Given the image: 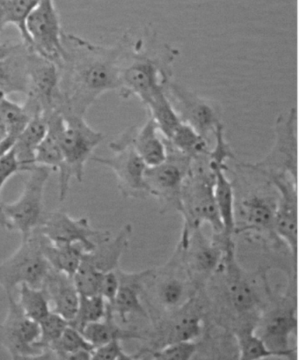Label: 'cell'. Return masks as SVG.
I'll use <instances>...</instances> for the list:
<instances>
[{"label":"cell","instance_id":"6da1fadb","mask_svg":"<svg viewBox=\"0 0 300 360\" xmlns=\"http://www.w3.org/2000/svg\"><path fill=\"white\" fill-rule=\"evenodd\" d=\"M64 55L58 63L62 103L59 113L85 117L103 94L119 90L127 41L96 44L75 34H63Z\"/></svg>","mask_w":300,"mask_h":360},{"label":"cell","instance_id":"7a4b0ae2","mask_svg":"<svg viewBox=\"0 0 300 360\" xmlns=\"http://www.w3.org/2000/svg\"><path fill=\"white\" fill-rule=\"evenodd\" d=\"M127 46L121 71V96H137L145 107L153 98L167 93L173 80V64L179 51L159 43L152 30L144 27L139 36L124 34Z\"/></svg>","mask_w":300,"mask_h":360},{"label":"cell","instance_id":"3957f363","mask_svg":"<svg viewBox=\"0 0 300 360\" xmlns=\"http://www.w3.org/2000/svg\"><path fill=\"white\" fill-rule=\"evenodd\" d=\"M211 278L219 283L214 285L219 288L222 303V311L216 321L218 326L231 333L243 328L256 330L263 304L256 282L237 263L235 243L226 248L221 263Z\"/></svg>","mask_w":300,"mask_h":360},{"label":"cell","instance_id":"277c9868","mask_svg":"<svg viewBox=\"0 0 300 360\" xmlns=\"http://www.w3.org/2000/svg\"><path fill=\"white\" fill-rule=\"evenodd\" d=\"M62 115L65 121L61 135L65 170L58 180L60 202L65 201L67 197L70 181L72 178L81 183L86 162L92 158L94 149L104 139L102 132L93 130L86 123L85 117L74 114Z\"/></svg>","mask_w":300,"mask_h":360},{"label":"cell","instance_id":"5b68a950","mask_svg":"<svg viewBox=\"0 0 300 360\" xmlns=\"http://www.w3.org/2000/svg\"><path fill=\"white\" fill-rule=\"evenodd\" d=\"M43 234L34 230L11 256L0 262V288L6 295L13 293L22 285L41 288L51 266L41 251Z\"/></svg>","mask_w":300,"mask_h":360},{"label":"cell","instance_id":"8992f818","mask_svg":"<svg viewBox=\"0 0 300 360\" xmlns=\"http://www.w3.org/2000/svg\"><path fill=\"white\" fill-rule=\"evenodd\" d=\"M143 290L151 291L153 299L150 300H152L159 309L164 311L160 316L181 309L201 291L192 281L184 267L178 248L172 260L165 266L149 269L148 274L144 279Z\"/></svg>","mask_w":300,"mask_h":360},{"label":"cell","instance_id":"52a82bcc","mask_svg":"<svg viewBox=\"0 0 300 360\" xmlns=\"http://www.w3.org/2000/svg\"><path fill=\"white\" fill-rule=\"evenodd\" d=\"M51 169L37 165L29 171L23 191L15 201L2 205L8 230L18 232L22 238L39 229L46 211L44 207L45 188Z\"/></svg>","mask_w":300,"mask_h":360},{"label":"cell","instance_id":"ba28073f","mask_svg":"<svg viewBox=\"0 0 300 360\" xmlns=\"http://www.w3.org/2000/svg\"><path fill=\"white\" fill-rule=\"evenodd\" d=\"M167 156L158 166L148 167L145 178L150 195L159 199L164 212H181V191L190 173V157L177 151L165 139Z\"/></svg>","mask_w":300,"mask_h":360},{"label":"cell","instance_id":"9c48e42d","mask_svg":"<svg viewBox=\"0 0 300 360\" xmlns=\"http://www.w3.org/2000/svg\"><path fill=\"white\" fill-rule=\"evenodd\" d=\"M112 157L92 156L91 160L109 167L117 177L118 188L124 198H145L150 191L145 174L148 166L131 144L127 135L122 134L110 143Z\"/></svg>","mask_w":300,"mask_h":360},{"label":"cell","instance_id":"30bf717a","mask_svg":"<svg viewBox=\"0 0 300 360\" xmlns=\"http://www.w3.org/2000/svg\"><path fill=\"white\" fill-rule=\"evenodd\" d=\"M8 312L0 323V347L13 359H41L44 349L38 345L39 323L24 314L13 293L6 295Z\"/></svg>","mask_w":300,"mask_h":360},{"label":"cell","instance_id":"8fae6325","mask_svg":"<svg viewBox=\"0 0 300 360\" xmlns=\"http://www.w3.org/2000/svg\"><path fill=\"white\" fill-rule=\"evenodd\" d=\"M232 243L233 239L222 233L214 234L212 240H208L197 229L188 236L184 247H178L184 267L199 289H203L218 270L226 248Z\"/></svg>","mask_w":300,"mask_h":360},{"label":"cell","instance_id":"7c38bea8","mask_svg":"<svg viewBox=\"0 0 300 360\" xmlns=\"http://www.w3.org/2000/svg\"><path fill=\"white\" fill-rule=\"evenodd\" d=\"M30 85L24 107L31 115L58 111L62 103L59 71L54 62L29 48L27 53Z\"/></svg>","mask_w":300,"mask_h":360},{"label":"cell","instance_id":"4fadbf2b","mask_svg":"<svg viewBox=\"0 0 300 360\" xmlns=\"http://www.w3.org/2000/svg\"><path fill=\"white\" fill-rule=\"evenodd\" d=\"M247 165L261 176L286 174L295 180L298 179L296 108L279 115L275 123V144L270 153L260 162Z\"/></svg>","mask_w":300,"mask_h":360},{"label":"cell","instance_id":"5bb4252c","mask_svg":"<svg viewBox=\"0 0 300 360\" xmlns=\"http://www.w3.org/2000/svg\"><path fill=\"white\" fill-rule=\"evenodd\" d=\"M167 94L181 122L210 141L219 125L223 124L217 105L174 80L167 87Z\"/></svg>","mask_w":300,"mask_h":360},{"label":"cell","instance_id":"9a60e30c","mask_svg":"<svg viewBox=\"0 0 300 360\" xmlns=\"http://www.w3.org/2000/svg\"><path fill=\"white\" fill-rule=\"evenodd\" d=\"M31 50L58 65L63 55V32L54 0H41L26 20Z\"/></svg>","mask_w":300,"mask_h":360},{"label":"cell","instance_id":"2e32d148","mask_svg":"<svg viewBox=\"0 0 300 360\" xmlns=\"http://www.w3.org/2000/svg\"><path fill=\"white\" fill-rule=\"evenodd\" d=\"M38 229L52 243L57 245L78 244L86 252L93 250L98 243L111 236L109 232L93 229L85 217L73 218L61 210L47 212Z\"/></svg>","mask_w":300,"mask_h":360},{"label":"cell","instance_id":"e0dca14e","mask_svg":"<svg viewBox=\"0 0 300 360\" xmlns=\"http://www.w3.org/2000/svg\"><path fill=\"white\" fill-rule=\"evenodd\" d=\"M296 302L292 296H285L275 304L273 309L261 314L257 327L259 337L277 358L292 359L295 351L289 346V338L296 330Z\"/></svg>","mask_w":300,"mask_h":360},{"label":"cell","instance_id":"ac0fdd59","mask_svg":"<svg viewBox=\"0 0 300 360\" xmlns=\"http://www.w3.org/2000/svg\"><path fill=\"white\" fill-rule=\"evenodd\" d=\"M278 202V198L260 191L251 192L238 202H235V234L252 233L254 236L260 234L281 240L275 232Z\"/></svg>","mask_w":300,"mask_h":360},{"label":"cell","instance_id":"d6986e66","mask_svg":"<svg viewBox=\"0 0 300 360\" xmlns=\"http://www.w3.org/2000/svg\"><path fill=\"white\" fill-rule=\"evenodd\" d=\"M278 192L275 216V232L293 256L298 254V195L296 180L289 174H275L264 176Z\"/></svg>","mask_w":300,"mask_h":360},{"label":"cell","instance_id":"ffe728a7","mask_svg":"<svg viewBox=\"0 0 300 360\" xmlns=\"http://www.w3.org/2000/svg\"><path fill=\"white\" fill-rule=\"evenodd\" d=\"M116 272L119 279V288L114 302L109 304L115 316L119 317L124 323H128L131 314H138L150 319L148 311L143 305L141 295L144 279L149 270L129 274L118 267Z\"/></svg>","mask_w":300,"mask_h":360},{"label":"cell","instance_id":"44dd1931","mask_svg":"<svg viewBox=\"0 0 300 360\" xmlns=\"http://www.w3.org/2000/svg\"><path fill=\"white\" fill-rule=\"evenodd\" d=\"M41 288L50 300L51 311L65 318L68 323L74 318L79 295L72 277L51 267Z\"/></svg>","mask_w":300,"mask_h":360},{"label":"cell","instance_id":"7402d4cb","mask_svg":"<svg viewBox=\"0 0 300 360\" xmlns=\"http://www.w3.org/2000/svg\"><path fill=\"white\" fill-rule=\"evenodd\" d=\"M124 134L130 139L136 151L148 167L165 162L167 150L165 138L160 134L158 125L151 115L141 127H131Z\"/></svg>","mask_w":300,"mask_h":360},{"label":"cell","instance_id":"603a6c76","mask_svg":"<svg viewBox=\"0 0 300 360\" xmlns=\"http://www.w3.org/2000/svg\"><path fill=\"white\" fill-rule=\"evenodd\" d=\"M210 158V165L215 174L214 198L223 226V234L228 239H233L235 231V185L226 176L228 170L226 162Z\"/></svg>","mask_w":300,"mask_h":360},{"label":"cell","instance_id":"cb8c5ba5","mask_svg":"<svg viewBox=\"0 0 300 360\" xmlns=\"http://www.w3.org/2000/svg\"><path fill=\"white\" fill-rule=\"evenodd\" d=\"M131 233L132 226H125L114 239H111V236L107 238L98 243L93 250L84 253L82 262L103 274L117 270L119 267L122 255L128 246Z\"/></svg>","mask_w":300,"mask_h":360},{"label":"cell","instance_id":"d4e9b609","mask_svg":"<svg viewBox=\"0 0 300 360\" xmlns=\"http://www.w3.org/2000/svg\"><path fill=\"white\" fill-rule=\"evenodd\" d=\"M46 131V118L43 113H36L17 137L13 148L18 160L20 172H29L37 166V150Z\"/></svg>","mask_w":300,"mask_h":360},{"label":"cell","instance_id":"484cf974","mask_svg":"<svg viewBox=\"0 0 300 360\" xmlns=\"http://www.w3.org/2000/svg\"><path fill=\"white\" fill-rule=\"evenodd\" d=\"M27 53L29 48L23 44L8 57L0 59V90L6 96L27 94L30 85Z\"/></svg>","mask_w":300,"mask_h":360},{"label":"cell","instance_id":"4316f807","mask_svg":"<svg viewBox=\"0 0 300 360\" xmlns=\"http://www.w3.org/2000/svg\"><path fill=\"white\" fill-rule=\"evenodd\" d=\"M81 333L86 340L93 346L107 344V342L119 340H132V339H142L141 335L135 330H126L117 324L112 309L107 304L105 317L100 321L86 325Z\"/></svg>","mask_w":300,"mask_h":360},{"label":"cell","instance_id":"83f0119b","mask_svg":"<svg viewBox=\"0 0 300 360\" xmlns=\"http://www.w3.org/2000/svg\"><path fill=\"white\" fill-rule=\"evenodd\" d=\"M41 251L45 259L54 270L63 272L70 277H73L80 264L84 253L86 252L82 246L57 245L50 242L43 236L41 240Z\"/></svg>","mask_w":300,"mask_h":360},{"label":"cell","instance_id":"f1b7e54d","mask_svg":"<svg viewBox=\"0 0 300 360\" xmlns=\"http://www.w3.org/2000/svg\"><path fill=\"white\" fill-rule=\"evenodd\" d=\"M40 1L41 0H3L0 3V32L6 26H15L19 30L24 45L30 49L26 20Z\"/></svg>","mask_w":300,"mask_h":360},{"label":"cell","instance_id":"f546056e","mask_svg":"<svg viewBox=\"0 0 300 360\" xmlns=\"http://www.w3.org/2000/svg\"><path fill=\"white\" fill-rule=\"evenodd\" d=\"M145 108L148 115H151L158 125L160 134L167 139H170L174 132L183 123L167 93L160 94L153 98Z\"/></svg>","mask_w":300,"mask_h":360},{"label":"cell","instance_id":"4dcf8cb0","mask_svg":"<svg viewBox=\"0 0 300 360\" xmlns=\"http://www.w3.org/2000/svg\"><path fill=\"white\" fill-rule=\"evenodd\" d=\"M254 328H243L236 330L235 335L238 359L256 360L277 358L275 353L264 344L263 339L256 334Z\"/></svg>","mask_w":300,"mask_h":360},{"label":"cell","instance_id":"1f68e13d","mask_svg":"<svg viewBox=\"0 0 300 360\" xmlns=\"http://www.w3.org/2000/svg\"><path fill=\"white\" fill-rule=\"evenodd\" d=\"M24 314L39 323L51 312L50 300L41 288L29 285L19 286V299L16 300Z\"/></svg>","mask_w":300,"mask_h":360},{"label":"cell","instance_id":"d6a6232c","mask_svg":"<svg viewBox=\"0 0 300 360\" xmlns=\"http://www.w3.org/2000/svg\"><path fill=\"white\" fill-rule=\"evenodd\" d=\"M167 141L177 151L192 159L211 150L209 145L210 141L199 135L190 125L184 123L180 124L172 137Z\"/></svg>","mask_w":300,"mask_h":360},{"label":"cell","instance_id":"836d02e7","mask_svg":"<svg viewBox=\"0 0 300 360\" xmlns=\"http://www.w3.org/2000/svg\"><path fill=\"white\" fill-rule=\"evenodd\" d=\"M47 349L53 353L55 359H72L79 352H92L93 346L86 340L81 332L68 325L61 337L52 342Z\"/></svg>","mask_w":300,"mask_h":360},{"label":"cell","instance_id":"e575fe53","mask_svg":"<svg viewBox=\"0 0 300 360\" xmlns=\"http://www.w3.org/2000/svg\"><path fill=\"white\" fill-rule=\"evenodd\" d=\"M107 303L103 297L79 295L78 310L74 318L69 321L70 326L82 332L84 328L103 319L106 316Z\"/></svg>","mask_w":300,"mask_h":360},{"label":"cell","instance_id":"d590c367","mask_svg":"<svg viewBox=\"0 0 300 360\" xmlns=\"http://www.w3.org/2000/svg\"><path fill=\"white\" fill-rule=\"evenodd\" d=\"M197 347V342H177L155 351L143 349L133 355L135 359L188 360L195 359Z\"/></svg>","mask_w":300,"mask_h":360},{"label":"cell","instance_id":"8d00e7d4","mask_svg":"<svg viewBox=\"0 0 300 360\" xmlns=\"http://www.w3.org/2000/svg\"><path fill=\"white\" fill-rule=\"evenodd\" d=\"M0 117L8 131V134L17 139L30 121L31 115L25 107L13 103L8 98L0 103Z\"/></svg>","mask_w":300,"mask_h":360},{"label":"cell","instance_id":"74e56055","mask_svg":"<svg viewBox=\"0 0 300 360\" xmlns=\"http://www.w3.org/2000/svg\"><path fill=\"white\" fill-rule=\"evenodd\" d=\"M103 274V272L98 271L85 262L81 261L78 270L72 277L79 295L84 296L99 295L100 281Z\"/></svg>","mask_w":300,"mask_h":360},{"label":"cell","instance_id":"f35d334b","mask_svg":"<svg viewBox=\"0 0 300 360\" xmlns=\"http://www.w3.org/2000/svg\"><path fill=\"white\" fill-rule=\"evenodd\" d=\"M40 338L38 341V345L41 349H47L52 342L57 341L61 337L63 332L68 326L67 321L59 316L57 313L51 311L47 316L39 321Z\"/></svg>","mask_w":300,"mask_h":360},{"label":"cell","instance_id":"ab89813d","mask_svg":"<svg viewBox=\"0 0 300 360\" xmlns=\"http://www.w3.org/2000/svg\"><path fill=\"white\" fill-rule=\"evenodd\" d=\"M92 359L126 360L135 358L134 355L128 354L124 351L121 341L114 340L93 348Z\"/></svg>","mask_w":300,"mask_h":360},{"label":"cell","instance_id":"60d3db41","mask_svg":"<svg viewBox=\"0 0 300 360\" xmlns=\"http://www.w3.org/2000/svg\"><path fill=\"white\" fill-rule=\"evenodd\" d=\"M20 172L18 160L12 148L0 159V195L5 184L12 176Z\"/></svg>","mask_w":300,"mask_h":360},{"label":"cell","instance_id":"b9f144b4","mask_svg":"<svg viewBox=\"0 0 300 360\" xmlns=\"http://www.w3.org/2000/svg\"><path fill=\"white\" fill-rule=\"evenodd\" d=\"M118 288H119V279L116 270L105 272L100 281L99 295L103 297L107 304H111L117 295Z\"/></svg>","mask_w":300,"mask_h":360},{"label":"cell","instance_id":"7bdbcfd3","mask_svg":"<svg viewBox=\"0 0 300 360\" xmlns=\"http://www.w3.org/2000/svg\"><path fill=\"white\" fill-rule=\"evenodd\" d=\"M16 139L12 137V136H8L3 141H0V159L6 155V153L10 151L15 145Z\"/></svg>","mask_w":300,"mask_h":360},{"label":"cell","instance_id":"ee69618b","mask_svg":"<svg viewBox=\"0 0 300 360\" xmlns=\"http://www.w3.org/2000/svg\"><path fill=\"white\" fill-rule=\"evenodd\" d=\"M22 44H0V59L8 57L16 50H18Z\"/></svg>","mask_w":300,"mask_h":360},{"label":"cell","instance_id":"f6af8a7d","mask_svg":"<svg viewBox=\"0 0 300 360\" xmlns=\"http://www.w3.org/2000/svg\"><path fill=\"white\" fill-rule=\"evenodd\" d=\"M8 131H6L4 122H3L1 117H0V141L8 137Z\"/></svg>","mask_w":300,"mask_h":360},{"label":"cell","instance_id":"bcb514c9","mask_svg":"<svg viewBox=\"0 0 300 360\" xmlns=\"http://www.w3.org/2000/svg\"><path fill=\"white\" fill-rule=\"evenodd\" d=\"M6 98V94L3 92L2 90H0V103H2L3 101H4Z\"/></svg>","mask_w":300,"mask_h":360}]
</instances>
